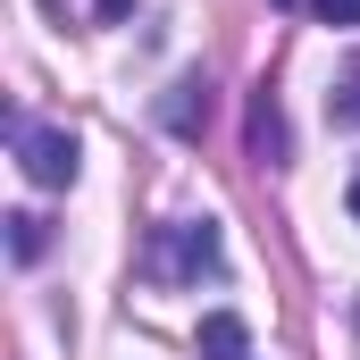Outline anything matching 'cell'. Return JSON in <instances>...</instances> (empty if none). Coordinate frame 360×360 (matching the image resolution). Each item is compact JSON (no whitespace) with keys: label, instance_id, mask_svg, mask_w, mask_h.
Wrapping results in <instances>:
<instances>
[{"label":"cell","instance_id":"cell-6","mask_svg":"<svg viewBox=\"0 0 360 360\" xmlns=\"http://www.w3.org/2000/svg\"><path fill=\"white\" fill-rule=\"evenodd\" d=\"M327 109H335V126H352V134H360V51H352V68L335 76V92H327Z\"/></svg>","mask_w":360,"mask_h":360},{"label":"cell","instance_id":"cell-9","mask_svg":"<svg viewBox=\"0 0 360 360\" xmlns=\"http://www.w3.org/2000/svg\"><path fill=\"white\" fill-rule=\"evenodd\" d=\"M352 218H360V176H352Z\"/></svg>","mask_w":360,"mask_h":360},{"label":"cell","instance_id":"cell-3","mask_svg":"<svg viewBox=\"0 0 360 360\" xmlns=\"http://www.w3.org/2000/svg\"><path fill=\"white\" fill-rule=\"evenodd\" d=\"M201 360H260L252 352V327H243L235 310H210V319H201Z\"/></svg>","mask_w":360,"mask_h":360},{"label":"cell","instance_id":"cell-1","mask_svg":"<svg viewBox=\"0 0 360 360\" xmlns=\"http://www.w3.org/2000/svg\"><path fill=\"white\" fill-rule=\"evenodd\" d=\"M8 134H17V160H25V176L34 184H76V134L68 126H34V117H8Z\"/></svg>","mask_w":360,"mask_h":360},{"label":"cell","instance_id":"cell-4","mask_svg":"<svg viewBox=\"0 0 360 360\" xmlns=\"http://www.w3.org/2000/svg\"><path fill=\"white\" fill-rule=\"evenodd\" d=\"M252 160L285 168V109H276V92H260V101H252Z\"/></svg>","mask_w":360,"mask_h":360},{"label":"cell","instance_id":"cell-2","mask_svg":"<svg viewBox=\"0 0 360 360\" xmlns=\"http://www.w3.org/2000/svg\"><path fill=\"white\" fill-rule=\"evenodd\" d=\"M143 269H151V276H168V285H176V276L218 269V226H210V218H193V226H168V235L143 252Z\"/></svg>","mask_w":360,"mask_h":360},{"label":"cell","instance_id":"cell-7","mask_svg":"<svg viewBox=\"0 0 360 360\" xmlns=\"http://www.w3.org/2000/svg\"><path fill=\"white\" fill-rule=\"evenodd\" d=\"M42 243H51V226H42L34 210H17V218H8V252H17V260H42Z\"/></svg>","mask_w":360,"mask_h":360},{"label":"cell","instance_id":"cell-5","mask_svg":"<svg viewBox=\"0 0 360 360\" xmlns=\"http://www.w3.org/2000/svg\"><path fill=\"white\" fill-rule=\"evenodd\" d=\"M160 117H168L176 134H201V126H210V84H201V76H184V84L168 92V109H160Z\"/></svg>","mask_w":360,"mask_h":360},{"label":"cell","instance_id":"cell-8","mask_svg":"<svg viewBox=\"0 0 360 360\" xmlns=\"http://www.w3.org/2000/svg\"><path fill=\"white\" fill-rule=\"evenodd\" d=\"M319 8V25H360V0H310Z\"/></svg>","mask_w":360,"mask_h":360},{"label":"cell","instance_id":"cell-10","mask_svg":"<svg viewBox=\"0 0 360 360\" xmlns=\"http://www.w3.org/2000/svg\"><path fill=\"white\" fill-rule=\"evenodd\" d=\"M276 8H302V0H276Z\"/></svg>","mask_w":360,"mask_h":360}]
</instances>
